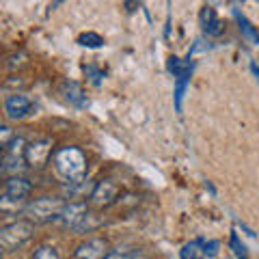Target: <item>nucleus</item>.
<instances>
[{
    "label": "nucleus",
    "instance_id": "obj_7",
    "mask_svg": "<svg viewBox=\"0 0 259 259\" xmlns=\"http://www.w3.org/2000/svg\"><path fill=\"white\" fill-rule=\"evenodd\" d=\"M32 108H35V104L28 95L24 93H11L9 97L5 100V112L7 117L13 119V121H22L32 115Z\"/></svg>",
    "mask_w": 259,
    "mask_h": 259
},
{
    "label": "nucleus",
    "instance_id": "obj_8",
    "mask_svg": "<svg viewBox=\"0 0 259 259\" xmlns=\"http://www.w3.org/2000/svg\"><path fill=\"white\" fill-rule=\"evenodd\" d=\"M110 244L106 238H91L74 250V259H106Z\"/></svg>",
    "mask_w": 259,
    "mask_h": 259
},
{
    "label": "nucleus",
    "instance_id": "obj_16",
    "mask_svg": "<svg viewBox=\"0 0 259 259\" xmlns=\"http://www.w3.org/2000/svg\"><path fill=\"white\" fill-rule=\"evenodd\" d=\"M78 44L84 46V48H93V50H97V48L104 46V37L97 35V32H93V30H89V32H82V35L78 37Z\"/></svg>",
    "mask_w": 259,
    "mask_h": 259
},
{
    "label": "nucleus",
    "instance_id": "obj_20",
    "mask_svg": "<svg viewBox=\"0 0 259 259\" xmlns=\"http://www.w3.org/2000/svg\"><path fill=\"white\" fill-rule=\"evenodd\" d=\"M15 139V134H13V130L9 125H5V123H0V151H5L7 147L11 145V141Z\"/></svg>",
    "mask_w": 259,
    "mask_h": 259
},
{
    "label": "nucleus",
    "instance_id": "obj_13",
    "mask_svg": "<svg viewBox=\"0 0 259 259\" xmlns=\"http://www.w3.org/2000/svg\"><path fill=\"white\" fill-rule=\"evenodd\" d=\"M26 205H28L26 201L11 199V197H7L5 192L0 194V212H3V214H18V212H24V207H26Z\"/></svg>",
    "mask_w": 259,
    "mask_h": 259
},
{
    "label": "nucleus",
    "instance_id": "obj_17",
    "mask_svg": "<svg viewBox=\"0 0 259 259\" xmlns=\"http://www.w3.org/2000/svg\"><path fill=\"white\" fill-rule=\"evenodd\" d=\"M236 18H238V22H240V30H242V35H244L248 41H253V44H259V32L253 28V24H250L244 15H240V13H236Z\"/></svg>",
    "mask_w": 259,
    "mask_h": 259
},
{
    "label": "nucleus",
    "instance_id": "obj_27",
    "mask_svg": "<svg viewBox=\"0 0 259 259\" xmlns=\"http://www.w3.org/2000/svg\"><path fill=\"white\" fill-rule=\"evenodd\" d=\"M3 253H5V250H3V246H0V255H3Z\"/></svg>",
    "mask_w": 259,
    "mask_h": 259
},
{
    "label": "nucleus",
    "instance_id": "obj_21",
    "mask_svg": "<svg viewBox=\"0 0 259 259\" xmlns=\"http://www.w3.org/2000/svg\"><path fill=\"white\" fill-rule=\"evenodd\" d=\"M134 255H139V250H134V248H110L106 259H132Z\"/></svg>",
    "mask_w": 259,
    "mask_h": 259
},
{
    "label": "nucleus",
    "instance_id": "obj_1",
    "mask_svg": "<svg viewBox=\"0 0 259 259\" xmlns=\"http://www.w3.org/2000/svg\"><path fill=\"white\" fill-rule=\"evenodd\" d=\"M87 153L80 147H61L54 151V171L67 184H80L87 177Z\"/></svg>",
    "mask_w": 259,
    "mask_h": 259
},
{
    "label": "nucleus",
    "instance_id": "obj_9",
    "mask_svg": "<svg viewBox=\"0 0 259 259\" xmlns=\"http://www.w3.org/2000/svg\"><path fill=\"white\" fill-rule=\"evenodd\" d=\"M87 216H89V205L84 203V201H69V203L65 205V209H63L59 223H63L67 229L76 231L80 227V223H82Z\"/></svg>",
    "mask_w": 259,
    "mask_h": 259
},
{
    "label": "nucleus",
    "instance_id": "obj_4",
    "mask_svg": "<svg viewBox=\"0 0 259 259\" xmlns=\"http://www.w3.org/2000/svg\"><path fill=\"white\" fill-rule=\"evenodd\" d=\"M26 141L22 136H15L11 145L3 151V164H0V173L18 177L20 171L26 168V160H24V149H26Z\"/></svg>",
    "mask_w": 259,
    "mask_h": 259
},
{
    "label": "nucleus",
    "instance_id": "obj_22",
    "mask_svg": "<svg viewBox=\"0 0 259 259\" xmlns=\"http://www.w3.org/2000/svg\"><path fill=\"white\" fill-rule=\"evenodd\" d=\"M231 248H233V253H236L238 259H246V246L240 242V238L233 233L231 236Z\"/></svg>",
    "mask_w": 259,
    "mask_h": 259
},
{
    "label": "nucleus",
    "instance_id": "obj_5",
    "mask_svg": "<svg viewBox=\"0 0 259 259\" xmlns=\"http://www.w3.org/2000/svg\"><path fill=\"white\" fill-rule=\"evenodd\" d=\"M52 147L54 143L52 139H37L26 145L24 149V160H26V166L30 168H41L48 164V160L52 158Z\"/></svg>",
    "mask_w": 259,
    "mask_h": 259
},
{
    "label": "nucleus",
    "instance_id": "obj_26",
    "mask_svg": "<svg viewBox=\"0 0 259 259\" xmlns=\"http://www.w3.org/2000/svg\"><path fill=\"white\" fill-rule=\"evenodd\" d=\"M0 164H3V151H0Z\"/></svg>",
    "mask_w": 259,
    "mask_h": 259
},
{
    "label": "nucleus",
    "instance_id": "obj_14",
    "mask_svg": "<svg viewBox=\"0 0 259 259\" xmlns=\"http://www.w3.org/2000/svg\"><path fill=\"white\" fill-rule=\"evenodd\" d=\"M190 71L192 69H188L186 74H182L180 78H177V82H175V108H177V112H182L184 93H186V89H188V84H190Z\"/></svg>",
    "mask_w": 259,
    "mask_h": 259
},
{
    "label": "nucleus",
    "instance_id": "obj_19",
    "mask_svg": "<svg viewBox=\"0 0 259 259\" xmlns=\"http://www.w3.org/2000/svg\"><path fill=\"white\" fill-rule=\"evenodd\" d=\"M28 65V54L26 52H15V54H11L9 56V63H7V67L9 69H22V67H26Z\"/></svg>",
    "mask_w": 259,
    "mask_h": 259
},
{
    "label": "nucleus",
    "instance_id": "obj_10",
    "mask_svg": "<svg viewBox=\"0 0 259 259\" xmlns=\"http://www.w3.org/2000/svg\"><path fill=\"white\" fill-rule=\"evenodd\" d=\"M61 95L65 102H69L76 108H87L89 106V97L84 95V89L80 87L76 80H67L61 84Z\"/></svg>",
    "mask_w": 259,
    "mask_h": 259
},
{
    "label": "nucleus",
    "instance_id": "obj_15",
    "mask_svg": "<svg viewBox=\"0 0 259 259\" xmlns=\"http://www.w3.org/2000/svg\"><path fill=\"white\" fill-rule=\"evenodd\" d=\"M201 255H203V240H192L188 244H184L180 250L182 259H199Z\"/></svg>",
    "mask_w": 259,
    "mask_h": 259
},
{
    "label": "nucleus",
    "instance_id": "obj_6",
    "mask_svg": "<svg viewBox=\"0 0 259 259\" xmlns=\"http://www.w3.org/2000/svg\"><path fill=\"white\" fill-rule=\"evenodd\" d=\"M119 197V186L110 180H102L93 186L91 190V197H89V203L97 209H104V207H110L112 203L117 201Z\"/></svg>",
    "mask_w": 259,
    "mask_h": 259
},
{
    "label": "nucleus",
    "instance_id": "obj_18",
    "mask_svg": "<svg viewBox=\"0 0 259 259\" xmlns=\"http://www.w3.org/2000/svg\"><path fill=\"white\" fill-rule=\"evenodd\" d=\"M32 259H61V253L54 246H50V244H41V246L35 248Z\"/></svg>",
    "mask_w": 259,
    "mask_h": 259
},
{
    "label": "nucleus",
    "instance_id": "obj_3",
    "mask_svg": "<svg viewBox=\"0 0 259 259\" xmlns=\"http://www.w3.org/2000/svg\"><path fill=\"white\" fill-rule=\"evenodd\" d=\"M32 233H35V225L30 221H26V218L13 221L0 227V246H3V250H15L26 244L32 238Z\"/></svg>",
    "mask_w": 259,
    "mask_h": 259
},
{
    "label": "nucleus",
    "instance_id": "obj_24",
    "mask_svg": "<svg viewBox=\"0 0 259 259\" xmlns=\"http://www.w3.org/2000/svg\"><path fill=\"white\" fill-rule=\"evenodd\" d=\"M84 71H89V74H91V80H93V84H100L102 82V71H97L95 67H91V65H89V67H84Z\"/></svg>",
    "mask_w": 259,
    "mask_h": 259
},
{
    "label": "nucleus",
    "instance_id": "obj_12",
    "mask_svg": "<svg viewBox=\"0 0 259 259\" xmlns=\"http://www.w3.org/2000/svg\"><path fill=\"white\" fill-rule=\"evenodd\" d=\"M199 20H201V26H203V30L207 32L209 37H218L223 32V22L218 20L214 7H203V9H201Z\"/></svg>",
    "mask_w": 259,
    "mask_h": 259
},
{
    "label": "nucleus",
    "instance_id": "obj_11",
    "mask_svg": "<svg viewBox=\"0 0 259 259\" xmlns=\"http://www.w3.org/2000/svg\"><path fill=\"white\" fill-rule=\"evenodd\" d=\"M32 192V184L26 180V177H9L5 184V194L11 199H18V201H26Z\"/></svg>",
    "mask_w": 259,
    "mask_h": 259
},
{
    "label": "nucleus",
    "instance_id": "obj_23",
    "mask_svg": "<svg viewBox=\"0 0 259 259\" xmlns=\"http://www.w3.org/2000/svg\"><path fill=\"white\" fill-rule=\"evenodd\" d=\"M218 248H221V242H216V240L205 242V244H203V255H205V259H207V257H216V255H218Z\"/></svg>",
    "mask_w": 259,
    "mask_h": 259
},
{
    "label": "nucleus",
    "instance_id": "obj_2",
    "mask_svg": "<svg viewBox=\"0 0 259 259\" xmlns=\"http://www.w3.org/2000/svg\"><path fill=\"white\" fill-rule=\"evenodd\" d=\"M65 201L59 197H41V199H35L24 207V218L30 221L32 225H41V223H52V221H59L63 209H65Z\"/></svg>",
    "mask_w": 259,
    "mask_h": 259
},
{
    "label": "nucleus",
    "instance_id": "obj_25",
    "mask_svg": "<svg viewBox=\"0 0 259 259\" xmlns=\"http://www.w3.org/2000/svg\"><path fill=\"white\" fill-rule=\"evenodd\" d=\"M132 259H149V257H147V255H143V253H139V255H134Z\"/></svg>",
    "mask_w": 259,
    "mask_h": 259
},
{
    "label": "nucleus",
    "instance_id": "obj_28",
    "mask_svg": "<svg viewBox=\"0 0 259 259\" xmlns=\"http://www.w3.org/2000/svg\"><path fill=\"white\" fill-rule=\"evenodd\" d=\"M199 259H203V257H199Z\"/></svg>",
    "mask_w": 259,
    "mask_h": 259
}]
</instances>
